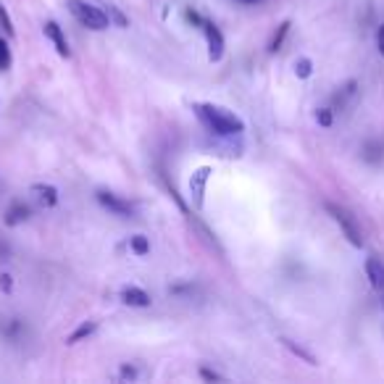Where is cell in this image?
Returning <instances> with one entry per match:
<instances>
[{
	"label": "cell",
	"mask_w": 384,
	"mask_h": 384,
	"mask_svg": "<svg viewBox=\"0 0 384 384\" xmlns=\"http://www.w3.org/2000/svg\"><path fill=\"white\" fill-rule=\"evenodd\" d=\"M192 111H195V116L200 118L213 134L229 137V134L245 132V121L237 116V114H232L229 108H222V105H213V103H195Z\"/></svg>",
	"instance_id": "6da1fadb"
},
{
	"label": "cell",
	"mask_w": 384,
	"mask_h": 384,
	"mask_svg": "<svg viewBox=\"0 0 384 384\" xmlns=\"http://www.w3.org/2000/svg\"><path fill=\"white\" fill-rule=\"evenodd\" d=\"M66 8H69V14L74 16L82 27H87V30H92V32H103L111 27L108 14H105L103 8L92 6V3H85V0H69Z\"/></svg>",
	"instance_id": "7a4b0ae2"
},
{
	"label": "cell",
	"mask_w": 384,
	"mask_h": 384,
	"mask_svg": "<svg viewBox=\"0 0 384 384\" xmlns=\"http://www.w3.org/2000/svg\"><path fill=\"white\" fill-rule=\"evenodd\" d=\"M326 211L332 213V219L340 224L342 235L348 237V242L353 245V248H363V232H361V226L355 222V216L348 211V208L342 206H334V203H326Z\"/></svg>",
	"instance_id": "3957f363"
},
{
	"label": "cell",
	"mask_w": 384,
	"mask_h": 384,
	"mask_svg": "<svg viewBox=\"0 0 384 384\" xmlns=\"http://www.w3.org/2000/svg\"><path fill=\"white\" fill-rule=\"evenodd\" d=\"M200 30H203V34H206V43H208V58L211 61H222L224 58V47H226V43H224V34L222 30L211 21V19H203V24H200Z\"/></svg>",
	"instance_id": "277c9868"
},
{
	"label": "cell",
	"mask_w": 384,
	"mask_h": 384,
	"mask_svg": "<svg viewBox=\"0 0 384 384\" xmlns=\"http://www.w3.org/2000/svg\"><path fill=\"white\" fill-rule=\"evenodd\" d=\"M211 179V166H200L198 171H192L190 177V198L195 208H203V195H206V184Z\"/></svg>",
	"instance_id": "5b68a950"
},
{
	"label": "cell",
	"mask_w": 384,
	"mask_h": 384,
	"mask_svg": "<svg viewBox=\"0 0 384 384\" xmlns=\"http://www.w3.org/2000/svg\"><path fill=\"white\" fill-rule=\"evenodd\" d=\"M45 37L50 40V43L56 45V50H58L61 58H69L72 56V50H69V43H66V34H63V30H61L58 21H45Z\"/></svg>",
	"instance_id": "8992f818"
},
{
	"label": "cell",
	"mask_w": 384,
	"mask_h": 384,
	"mask_svg": "<svg viewBox=\"0 0 384 384\" xmlns=\"http://www.w3.org/2000/svg\"><path fill=\"white\" fill-rule=\"evenodd\" d=\"M98 200H100V206H105L108 211H114L116 216H132L134 213L132 203L121 200L118 195H114V192H108V190H98Z\"/></svg>",
	"instance_id": "52a82bcc"
},
{
	"label": "cell",
	"mask_w": 384,
	"mask_h": 384,
	"mask_svg": "<svg viewBox=\"0 0 384 384\" xmlns=\"http://www.w3.org/2000/svg\"><path fill=\"white\" fill-rule=\"evenodd\" d=\"M366 277H369L371 287H374L379 295H384V264L379 258H369V261H366Z\"/></svg>",
	"instance_id": "ba28073f"
},
{
	"label": "cell",
	"mask_w": 384,
	"mask_h": 384,
	"mask_svg": "<svg viewBox=\"0 0 384 384\" xmlns=\"http://www.w3.org/2000/svg\"><path fill=\"white\" fill-rule=\"evenodd\" d=\"M121 300L127 306H132V308H148L150 306V295L145 290H140V287H124L121 290Z\"/></svg>",
	"instance_id": "9c48e42d"
},
{
	"label": "cell",
	"mask_w": 384,
	"mask_h": 384,
	"mask_svg": "<svg viewBox=\"0 0 384 384\" xmlns=\"http://www.w3.org/2000/svg\"><path fill=\"white\" fill-rule=\"evenodd\" d=\"M32 192H34L37 200L47 208H53L56 203H58V190H56L53 184H32Z\"/></svg>",
	"instance_id": "30bf717a"
},
{
	"label": "cell",
	"mask_w": 384,
	"mask_h": 384,
	"mask_svg": "<svg viewBox=\"0 0 384 384\" xmlns=\"http://www.w3.org/2000/svg\"><path fill=\"white\" fill-rule=\"evenodd\" d=\"M30 206H24V203H14V206L8 208V213H6V226H16V224H21V222H27L30 219Z\"/></svg>",
	"instance_id": "8fae6325"
},
{
	"label": "cell",
	"mask_w": 384,
	"mask_h": 384,
	"mask_svg": "<svg viewBox=\"0 0 384 384\" xmlns=\"http://www.w3.org/2000/svg\"><path fill=\"white\" fill-rule=\"evenodd\" d=\"M281 345H284V348H287V350H290L292 355H297V358H303V361H306L308 366H316V355L308 353V350H306L303 345H297V342L287 340V337H281Z\"/></svg>",
	"instance_id": "7c38bea8"
},
{
	"label": "cell",
	"mask_w": 384,
	"mask_h": 384,
	"mask_svg": "<svg viewBox=\"0 0 384 384\" xmlns=\"http://www.w3.org/2000/svg\"><path fill=\"white\" fill-rule=\"evenodd\" d=\"M95 329H98V321H85V324H79V326H76V332H72V334H69L66 345H76V342H82L85 337L95 334Z\"/></svg>",
	"instance_id": "4fadbf2b"
},
{
	"label": "cell",
	"mask_w": 384,
	"mask_h": 384,
	"mask_svg": "<svg viewBox=\"0 0 384 384\" xmlns=\"http://www.w3.org/2000/svg\"><path fill=\"white\" fill-rule=\"evenodd\" d=\"M290 27H292L290 21H281L279 30L274 32V37H271V43H268V50H271V53H277V50H281V45H284V37L290 34Z\"/></svg>",
	"instance_id": "5bb4252c"
},
{
	"label": "cell",
	"mask_w": 384,
	"mask_h": 384,
	"mask_svg": "<svg viewBox=\"0 0 384 384\" xmlns=\"http://www.w3.org/2000/svg\"><path fill=\"white\" fill-rule=\"evenodd\" d=\"M129 248H132L134 255H148V253H150V242H148V237L134 235L132 239H129Z\"/></svg>",
	"instance_id": "9a60e30c"
},
{
	"label": "cell",
	"mask_w": 384,
	"mask_h": 384,
	"mask_svg": "<svg viewBox=\"0 0 384 384\" xmlns=\"http://www.w3.org/2000/svg\"><path fill=\"white\" fill-rule=\"evenodd\" d=\"M384 156V145L379 142V140H369L366 142V161H371V163H376L379 158Z\"/></svg>",
	"instance_id": "2e32d148"
},
{
	"label": "cell",
	"mask_w": 384,
	"mask_h": 384,
	"mask_svg": "<svg viewBox=\"0 0 384 384\" xmlns=\"http://www.w3.org/2000/svg\"><path fill=\"white\" fill-rule=\"evenodd\" d=\"M11 63H14V56H11V47L8 43L0 37V69L6 72V69H11Z\"/></svg>",
	"instance_id": "e0dca14e"
},
{
	"label": "cell",
	"mask_w": 384,
	"mask_h": 384,
	"mask_svg": "<svg viewBox=\"0 0 384 384\" xmlns=\"http://www.w3.org/2000/svg\"><path fill=\"white\" fill-rule=\"evenodd\" d=\"M0 27H3V32L8 34V37H14L16 30H14V21H11V16H8V11H6V6L0 3Z\"/></svg>",
	"instance_id": "ac0fdd59"
},
{
	"label": "cell",
	"mask_w": 384,
	"mask_h": 384,
	"mask_svg": "<svg viewBox=\"0 0 384 384\" xmlns=\"http://www.w3.org/2000/svg\"><path fill=\"white\" fill-rule=\"evenodd\" d=\"M295 74L300 76V79H308V76L313 74V63H310L308 58L295 61Z\"/></svg>",
	"instance_id": "d6986e66"
},
{
	"label": "cell",
	"mask_w": 384,
	"mask_h": 384,
	"mask_svg": "<svg viewBox=\"0 0 384 384\" xmlns=\"http://www.w3.org/2000/svg\"><path fill=\"white\" fill-rule=\"evenodd\" d=\"M105 14H108V19H114V21H116V27H121V30H124V27H129V21H127V16L121 14V11H118L116 6H108V11H105Z\"/></svg>",
	"instance_id": "ffe728a7"
},
{
	"label": "cell",
	"mask_w": 384,
	"mask_h": 384,
	"mask_svg": "<svg viewBox=\"0 0 384 384\" xmlns=\"http://www.w3.org/2000/svg\"><path fill=\"white\" fill-rule=\"evenodd\" d=\"M316 121H319L321 127H332V111H329V108H321V111L316 114Z\"/></svg>",
	"instance_id": "44dd1931"
},
{
	"label": "cell",
	"mask_w": 384,
	"mask_h": 384,
	"mask_svg": "<svg viewBox=\"0 0 384 384\" xmlns=\"http://www.w3.org/2000/svg\"><path fill=\"white\" fill-rule=\"evenodd\" d=\"M200 376H203L206 382H224L222 374H216V371H211V369H200Z\"/></svg>",
	"instance_id": "7402d4cb"
},
{
	"label": "cell",
	"mask_w": 384,
	"mask_h": 384,
	"mask_svg": "<svg viewBox=\"0 0 384 384\" xmlns=\"http://www.w3.org/2000/svg\"><path fill=\"white\" fill-rule=\"evenodd\" d=\"M11 287H14V277H11V274H3V277H0V290H3V292H11Z\"/></svg>",
	"instance_id": "603a6c76"
},
{
	"label": "cell",
	"mask_w": 384,
	"mask_h": 384,
	"mask_svg": "<svg viewBox=\"0 0 384 384\" xmlns=\"http://www.w3.org/2000/svg\"><path fill=\"white\" fill-rule=\"evenodd\" d=\"M376 45H379V53L384 56V24L376 30Z\"/></svg>",
	"instance_id": "cb8c5ba5"
},
{
	"label": "cell",
	"mask_w": 384,
	"mask_h": 384,
	"mask_svg": "<svg viewBox=\"0 0 384 384\" xmlns=\"http://www.w3.org/2000/svg\"><path fill=\"white\" fill-rule=\"evenodd\" d=\"M239 3H261V0H239Z\"/></svg>",
	"instance_id": "d4e9b609"
}]
</instances>
